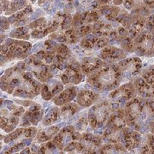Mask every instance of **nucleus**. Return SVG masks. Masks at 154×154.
<instances>
[{
	"mask_svg": "<svg viewBox=\"0 0 154 154\" xmlns=\"http://www.w3.org/2000/svg\"><path fill=\"white\" fill-rule=\"evenodd\" d=\"M102 135L91 132L82 134L76 148L77 153H98L99 149L103 145Z\"/></svg>",
	"mask_w": 154,
	"mask_h": 154,
	"instance_id": "12",
	"label": "nucleus"
},
{
	"mask_svg": "<svg viewBox=\"0 0 154 154\" xmlns=\"http://www.w3.org/2000/svg\"><path fill=\"white\" fill-rule=\"evenodd\" d=\"M102 138L104 143L116 144L121 141V130H116L110 128L105 127V130H103Z\"/></svg>",
	"mask_w": 154,
	"mask_h": 154,
	"instance_id": "31",
	"label": "nucleus"
},
{
	"mask_svg": "<svg viewBox=\"0 0 154 154\" xmlns=\"http://www.w3.org/2000/svg\"><path fill=\"white\" fill-rule=\"evenodd\" d=\"M134 53L140 57H154V39L152 33L144 30L134 41Z\"/></svg>",
	"mask_w": 154,
	"mask_h": 154,
	"instance_id": "15",
	"label": "nucleus"
},
{
	"mask_svg": "<svg viewBox=\"0 0 154 154\" xmlns=\"http://www.w3.org/2000/svg\"><path fill=\"white\" fill-rule=\"evenodd\" d=\"M136 91L133 82H126L117 88L110 91L108 98L111 101L118 103L122 107H124L127 102L136 96Z\"/></svg>",
	"mask_w": 154,
	"mask_h": 154,
	"instance_id": "16",
	"label": "nucleus"
},
{
	"mask_svg": "<svg viewBox=\"0 0 154 154\" xmlns=\"http://www.w3.org/2000/svg\"><path fill=\"white\" fill-rule=\"evenodd\" d=\"M141 2L150 9L154 10V0H141Z\"/></svg>",
	"mask_w": 154,
	"mask_h": 154,
	"instance_id": "45",
	"label": "nucleus"
},
{
	"mask_svg": "<svg viewBox=\"0 0 154 154\" xmlns=\"http://www.w3.org/2000/svg\"><path fill=\"white\" fill-rule=\"evenodd\" d=\"M122 83L121 69L117 63L104 64L93 75L87 77V84L95 91L110 92Z\"/></svg>",
	"mask_w": 154,
	"mask_h": 154,
	"instance_id": "2",
	"label": "nucleus"
},
{
	"mask_svg": "<svg viewBox=\"0 0 154 154\" xmlns=\"http://www.w3.org/2000/svg\"><path fill=\"white\" fill-rule=\"evenodd\" d=\"M134 38L131 37L128 34H127L125 37L122 38L119 41L118 45H120V48L123 50L127 53H133L134 52Z\"/></svg>",
	"mask_w": 154,
	"mask_h": 154,
	"instance_id": "36",
	"label": "nucleus"
},
{
	"mask_svg": "<svg viewBox=\"0 0 154 154\" xmlns=\"http://www.w3.org/2000/svg\"><path fill=\"white\" fill-rule=\"evenodd\" d=\"M150 132L154 134V122H152L150 124Z\"/></svg>",
	"mask_w": 154,
	"mask_h": 154,
	"instance_id": "48",
	"label": "nucleus"
},
{
	"mask_svg": "<svg viewBox=\"0 0 154 154\" xmlns=\"http://www.w3.org/2000/svg\"><path fill=\"white\" fill-rule=\"evenodd\" d=\"M72 16L69 13H66L63 17V21L61 22L60 28L62 30H67L69 28H72Z\"/></svg>",
	"mask_w": 154,
	"mask_h": 154,
	"instance_id": "39",
	"label": "nucleus"
},
{
	"mask_svg": "<svg viewBox=\"0 0 154 154\" xmlns=\"http://www.w3.org/2000/svg\"><path fill=\"white\" fill-rule=\"evenodd\" d=\"M30 28L28 26H23L15 28L10 33V38L21 39V40H28L31 38V33H29Z\"/></svg>",
	"mask_w": 154,
	"mask_h": 154,
	"instance_id": "35",
	"label": "nucleus"
},
{
	"mask_svg": "<svg viewBox=\"0 0 154 154\" xmlns=\"http://www.w3.org/2000/svg\"><path fill=\"white\" fill-rule=\"evenodd\" d=\"M126 126V116H125V110L123 107H121L117 110L112 112V114L110 115L105 124V127L116 130H122Z\"/></svg>",
	"mask_w": 154,
	"mask_h": 154,
	"instance_id": "22",
	"label": "nucleus"
},
{
	"mask_svg": "<svg viewBox=\"0 0 154 154\" xmlns=\"http://www.w3.org/2000/svg\"><path fill=\"white\" fill-rule=\"evenodd\" d=\"M71 54V51L68 47L67 45L63 44V43H59L55 56H54L53 63H59L63 61L68 60L70 57H72Z\"/></svg>",
	"mask_w": 154,
	"mask_h": 154,
	"instance_id": "33",
	"label": "nucleus"
},
{
	"mask_svg": "<svg viewBox=\"0 0 154 154\" xmlns=\"http://www.w3.org/2000/svg\"><path fill=\"white\" fill-rule=\"evenodd\" d=\"M141 140L142 134L130 127L126 126L121 130L120 143L131 152H134V151H137L139 149L141 143Z\"/></svg>",
	"mask_w": 154,
	"mask_h": 154,
	"instance_id": "18",
	"label": "nucleus"
},
{
	"mask_svg": "<svg viewBox=\"0 0 154 154\" xmlns=\"http://www.w3.org/2000/svg\"><path fill=\"white\" fill-rule=\"evenodd\" d=\"M80 33L82 34V37H85L86 35H88L89 33H92L93 31V25L90 23V24H85V25H82V27L78 28Z\"/></svg>",
	"mask_w": 154,
	"mask_h": 154,
	"instance_id": "41",
	"label": "nucleus"
},
{
	"mask_svg": "<svg viewBox=\"0 0 154 154\" xmlns=\"http://www.w3.org/2000/svg\"><path fill=\"white\" fill-rule=\"evenodd\" d=\"M61 128H62V123L45 126V128L39 129L37 133V135H36L37 142L41 144L51 140L56 134L59 132Z\"/></svg>",
	"mask_w": 154,
	"mask_h": 154,
	"instance_id": "25",
	"label": "nucleus"
},
{
	"mask_svg": "<svg viewBox=\"0 0 154 154\" xmlns=\"http://www.w3.org/2000/svg\"><path fill=\"white\" fill-rule=\"evenodd\" d=\"M21 153H32L31 152V147L27 146L26 148H24L22 150V152H21Z\"/></svg>",
	"mask_w": 154,
	"mask_h": 154,
	"instance_id": "47",
	"label": "nucleus"
},
{
	"mask_svg": "<svg viewBox=\"0 0 154 154\" xmlns=\"http://www.w3.org/2000/svg\"><path fill=\"white\" fill-rule=\"evenodd\" d=\"M83 25L82 21V17H81V13L77 12L76 14L73 17L72 19V27L74 28H80Z\"/></svg>",
	"mask_w": 154,
	"mask_h": 154,
	"instance_id": "42",
	"label": "nucleus"
},
{
	"mask_svg": "<svg viewBox=\"0 0 154 154\" xmlns=\"http://www.w3.org/2000/svg\"><path fill=\"white\" fill-rule=\"evenodd\" d=\"M154 28V13H152V15H150L147 19L146 22L145 24V30L147 31L149 33H151L152 31V29Z\"/></svg>",
	"mask_w": 154,
	"mask_h": 154,
	"instance_id": "40",
	"label": "nucleus"
},
{
	"mask_svg": "<svg viewBox=\"0 0 154 154\" xmlns=\"http://www.w3.org/2000/svg\"><path fill=\"white\" fill-rule=\"evenodd\" d=\"M33 51V45L27 40L16 38H6L1 44V66L5 63L16 60H25Z\"/></svg>",
	"mask_w": 154,
	"mask_h": 154,
	"instance_id": "3",
	"label": "nucleus"
},
{
	"mask_svg": "<svg viewBox=\"0 0 154 154\" xmlns=\"http://www.w3.org/2000/svg\"><path fill=\"white\" fill-rule=\"evenodd\" d=\"M82 136V133L76 130L74 125L63 127L59 132L52 139L53 143L57 146L59 151H63L72 142L79 141Z\"/></svg>",
	"mask_w": 154,
	"mask_h": 154,
	"instance_id": "14",
	"label": "nucleus"
},
{
	"mask_svg": "<svg viewBox=\"0 0 154 154\" xmlns=\"http://www.w3.org/2000/svg\"><path fill=\"white\" fill-rule=\"evenodd\" d=\"M133 83L138 96L146 99H154V64L142 70Z\"/></svg>",
	"mask_w": 154,
	"mask_h": 154,
	"instance_id": "8",
	"label": "nucleus"
},
{
	"mask_svg": "<svg viewBox=\"0 0 154 154\" xmlns=\"http://www.w3.org/2000/svg\"><path fill=\"white\" fill-rule=\"evenodd\" d=\"M17 104L18 105H21L24 107H29L30 105H32L33 104V101H31V99H22V100L20 99H15L14 100Z\"/></svg>",
	"mask_w": 154,
	"mask_h": 154,
	"instance_id": "44",
	"label": "nucleus"
},
{
	"mask_svg": "<svg viewBox=\"0 0 154 154\" xmlns=\"http://www.w3.org/2000/svg\"><path fill=\"white\" fill-rule=\"evenodd\" d=\"M25 62L28 64V71L31 72L34 78L41 83L45 82L49 79L54 77L51 71L49 64L45 63L44 61L40 60L34 55L29 56L25 59Z\"/></svg>",
	"mask_w": 154,
	"mask_h": 154,
	"instance_id": "10",
	"label": "nucleus"
},
{
	"mask_svg": "<svg viewBox=\"0 0 154 154\" xmlns=\"http://www.w3.org/2000/svg\"><path fill=\"white\" fill-rule=\"evenodd\" d=\"M88 125H89V122H88V114L86 112H82L77 118L74 126L75 127L76 130H78L79 132L84 133L87 131L86 129H88Z\"/></svg>",
	"mask_w": 154,
	"mask_h": 154,
	"instance_id": "37",
	"label": "nucleus"
},
{
	"mask_svg": "<svg viewBox=\"0 0 154 154\" xmlns=\"http://www.w3.org/2000/svg\"><path fill=\"white\" fill-rule=\"evenodd\" d=\"M151 33H152V37H153V39H154V28L152 29V31L151 32Z\"/></svg>",
	"mask_w": 154,
	"mask_h": 154,
	"instance_id": "49",
	"label": "nucleus"
},
{
	"mask_svg": "<svg viewBox=\"0 0 154 154\" xmlns=\"http://www.w3.org/2000/svg\"><path fill=\"white\" fill-rule=\"evenodd\" d=\"M121 69L122 82H133L142 71V60L138 57H126L117 63Z\"/></svg>",
	"mask_w": 154,
	"mask_h": 154,
	"instance_id": "9",
	"label": "nucleus"
},
{
	"mask_svg": "<svg viewBox=\"0 0 154 154\" xmlns=\"http://www.w3.org/2000/svg\"><path fill=\"white\" fill-rule=\"evenodd\" d=\"M128 151L121 143L116 144H103L99 149L98 153H108V154H119L128 153Z\"/></svg>",
	"mask_w": 154,
	"mask_h": 154,
	"instance_id": "30",
	"label": "nucleus"
},
{
	"mask_svg": "<svg viewBox=\"0 0 154 154\" xmlns=\"http://www.w3.org/2000/svg\"><path fill=\"white\" fill-rule=\"evenodd\" d=\"M127 126L137 130L142 135L150 132V124L154 122V99L136 95L124 105Z\"/></svg>",
	"mask_w": 154,
	"mask_h": 154,
	"instance_id": "1",
	"label": "nucleus"
},
{
	"mask_svg": "<svg viewBox=\"0 0 154 154\" xmlns=\"http://www.w3.org/2000/svg\"><path fill=\"white\" fill-rule=\"evenodd\" d=\"M100 59L108 63H117L127 57V52L122 48L113 45H108L99 51L98 55Z\"/></svg>",
	"mask_w": 154,
	"mask_h": 154,
	"instance_id": "20",
	"label": "nucleus"
},
{
	"mask_svg": "<svg viewBox=\"0 0 154 154\" xmlns=\"http://www.w3.org/2000/svg\"><path fill=\"white\" fill-rule=\"evenodd\" d=\"M37 133L38 128L36 126L20 127L9 133L4 138V142L9 146L8 152L5 153H16L31 146Z\"/></svg>",
	"mask_w": 154,
	"mask_h": 154,
	"instance_id": "4",
	"label": "nucleus"
},
{
	"mask_svg": "<svg viewBox=\"0 0 154 154\" xmlns=\"http://www.w3.org/2000/svg\"><path fill=\"white\" fill-rule=\"evenodd\" d=\"M104 61L100 59L99 57H83L81 67L83 75L85 76H90L94 72H96L100 67L104 64Z\"/></svg>",
	"mask_w": 154,
	"mask_h": 154,
	"instance_id": "23",
	"label": "nucleus"
},
{
	"mask_svg": "<svg viewBox=\"0 0 154 154\" xmlns=\"http://www.w3.org/2000/svg\"><path fill=\"white\" fill-rule=\"evenodd\" d=\"M64 89V84L57 78H51L47 82L42 83L40 95L45 101H50Z\"/></svg>",
	"mask_w": 154,
	"mask_h": 154,
	"instance_id": "19",
	"label": "nucleus"
},
{
	"mask_svg": "<svg viewBox=\"0 0 154 154\" xmlns=\"http://www.w3.org/2000/svg\"><path fill=\"white\" fill-rule=\"evenodd\" d=\"M63 119L61 110L59 106H52L48 110H45V115L43 119L41 121V123L44 127L53 125L60 122Z\"/></svg>",
	"mask_w": 154,
	"mask_h": 154,
	"instance_id": "27",
	"label": "nucleus"
},
{
	"mask_svg": "<svg viewBox=\"0 0 154 154\" xmlns=\"http://www.w3.org/2000/svg\"><path fill=\"white\" fill-rule=\"evenodd\" d=\"M97 1H99V3L101 5H109L113 0H97Z\"/></svg>",
	"mask_w": 154,
	"mask_h": 154,
	"instance_id": "46",
	"label": "nucleus"
},
{
	"mask_svg": "<svg viewBox=\"0 0 154 154\" xmlns=\"http://www.w3.org/2000/svg\"><path fill=\"white\" fill-rule=\"evenodd\" d=\"M57 150L58 148L51 140L47 142H45V144H40L38 146L37 153H57Z\"/></svg>",
	"mask_w": 154,
	"mask_h": 154,
	"instance_id": "38",
	"label": "nucleus"
},
{
	"mask_svg": "<svg viewBox=\"0 0 154 154\" xmlns=\"http://www.w3.org/2000/svg\"><path fill=\"white\" fill-rule=\"evenodd\" d=\"M41 87L42 83L34 78L31 72L25 71L22 75V82L15 89L12 96L23 99H33L40 94Z\"/></svg>",
	"mask_w": 154,
	"mask_h": 154,
	"instance_id": "7",
	"label": "nucleus"
},
{
	"mask_svg": "<svg viewBox=\"0 0 154 154\" xmlns=\"http://www.w3.org/2000/svg\"><path fill=\"white\" fill-rule=\"evenodd\" d=\"M99 99V94L94 90L81 89L76 96L77 104L82 109L91 107Z\"/></svg>",
	"mask_w": 154,
	"mask_h": 154,
	"instance_id": "21",
	"label": "nucleus"
},
{
	"mask_svg": "<svg viewBox=\"0 0 154 154\" xmlns=\"http://www.w3.org/2000/svg\"><path fill=\"white\" fill-rule=\"evenodd\" d=\"M119 23L114 22L113 23L108 22L106 20H99L97 22H95L93 25V31L92 33L96 35L97 37H108L110 34V31L113 28L116 27Z\"/></svg>",
	"mask_w": 154,
	"mask_h": 154,
	"instance_id": "26",
	"label": "nucleus"
},
{
	"mask_svg": "<svg viewBox=\"0 0 154 154\" xmlns=\"http://www.w3.org/2000/svg\"><path fill=\"white\" fill-rule=\"evenodd\" d=\"M114 112L110 106V99H99L88 110L89 126L94 130H98L105 126L106 122Z\"/></svg>",
	"mask_w": 154,
	"mask_h": 154,
	"instance_id": "6",
	"label": "nucleus"
},
{
	"mask_svg": "<svg viewBox=\"0 0 154 154\" xmlns=\"http://www.w3.org/2000/svg\"><path fill=\"white\" fill-rule=\"evenodd\" d=\"M99 37H97L94 33H89L82 38L80 41V46L84 51H92L96 50V45Z\"/></svg>",
	"mask_w": 154,
	"mask_h": 154,
	"instance_id": "34",
	"label": "nucleus"
},
{
	"mask_svg": "<svg viewBox=\"0 0 154 154\" xmlns=\"http://www.w3.org/2000/svg\"><path fill=\"white\" fill-rule=\"evenodd\" d=\"M44 116V108L40 104H33L25 110V113L20 119V127L37 126L42 121Z\"/></svg>",
	"mask_w": 154,
	"mask_h": 154,
	"instance_id": "17",
	"label": "nucleus"
},
{
	"mask_svg": "<svg viewBox=\"0 0 154 154\" xmlns=\"http://www.w3.org/2000/svg\"><path fill=\"white\" fill-rule=\"evenodd\" d=\"M25 113V107L15 104L12 100L1 99V129L6 133H11L17 128L20 119Z\"/></svg>",
	"mask_w": 154,
	"mask_h": 154,
	"instance_id": "5",
	"label": "nucleus"
},
{
	"mask_svg": "<svg viewBox=\"0 0 154 154\" xmlns=\"http://www.w3.org/2000/svg\"><path fill=\"white\" fill-rule=\"evenodd\" d=\"M82 109V108L76 103H73V102L67 103L65 105L60 106L62 117L63 120H69L73 116L79 113Z\"/></svg>",
	"mask_w": 154,
	"mask_h": 154,
	"instance_id": "32",
	"label": "nucleus"
},
{
	"mask_svg": "<svg viewBox=\"0 0 154 154\" xmlns=\"http://www.w3.org/2000/svg\"><path fill=\"white\" fill-rule=\"evenodd\" d=\"M81 63L73 57L69 58L67 68L60 75V80L65 86H74L80 84L84 79Z\"/></svg>",
	"mask_w": 154,
	"mask_h": 154,
	"instance_id": "13",
	"label": "nucleus"
},
{
	"mask_svg": "<svg viewBox=\"0 0 154 154\" xmlns=\"http://www.w3.org/2000/svg\"><path fill=\"white\" fill-rule=\"evenodd\" d=\"M11 23L9 22V19L5 17H1V32H5V30L9 29Z\"/></svg>",
	"mask_w": 154,
	"mask_h": 154,
	"instance_id": "43",
	"label": "nucleus"
},
{
	"mask_svg": "<svg viewBox=\"0 0 154 154\" xmlns=\"http://www.w3.org/2000/svg\"><path fill=\"white\" fill-rule=\"evenodd\" d=\"M78 93H79V88L75 86H69L68 88L63 89L61 93L57 94L55 98L52 99V102L55 105L60 107L67 103L72 102L76 98Z\"/></svg>",
	"mask_w": 154,
	"mask_h": 154,
	"instance_id": "24",
	"label": "nucleus"
},
{
	"mask_svg": "<svg viewBox=\"0 0 154 154\" xmlns=\"http://www.w3.org/2000/svg\"><path fill=\"white\" fill-rule=\"evenodd\" d=\"M121 10L122 9H120V7L116 5L110 6L108 5H101L99 7V12L100 14V17L102 16L105 17L106 21L114 22H116Z\"/></svg>",
	"mask_w": 154,
	"mask_h": 154,
	"instance_id": "28",
	"label": "nucleus"
},
{
	"mask_svg": "<svg viewBox=\"0 0 154 154\" xmlns=\"http://www.w3.org/2000/svg\"><path fill=\"white\" fill-rule=\"evenodd\" d=\"M24 70H22L20 67L16 64L15 66L7 69L4 75L1 76V90L7 92L9 94L12 95L15 89L22 82V75Z\"/></svg>",
	"mask_w": 154,
	"mask_h": 154,
	"instance_id": "11",
	"label": "nucleus"
},
{
	"mask_svg": "<svg viewBox=\"0 0 154 154\" xmlns=\"http://www.w3.org/2000/svg\"><path fill=\"white\" fill-rule=\"evenodd\" d=\"M138 151L139 153L154 154V134L152 133L149 132L142 136Z\"/></svg>",
	"mask_w": 154,
	"mask_h": 154,
	"instance_id": "29",
	"label": "nucleus"
}]
</instances>
